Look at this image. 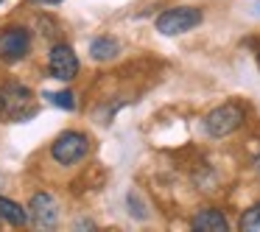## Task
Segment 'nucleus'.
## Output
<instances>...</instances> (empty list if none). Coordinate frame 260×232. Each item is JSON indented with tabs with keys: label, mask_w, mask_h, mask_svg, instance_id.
I'll use <instances>...</instances> for the list:
<instances>
[{
	"label": "nucleus",
	"mask_w": 260,
	"mask_h": 232,
	"mask_svg": "<svg viewBox=\"0 0 260 232\" xmlns=\"http://www.w3.org/2000/svg\"><path fill=\"white\" fill-rule=\"evenodd\" d=\"M202 23V12L193 6H179V9H168L157 17V31L165 37H176V34H185V31L196 28Z\"/></svg>",
	"instance_id": "obj_2"
},
{
	"label": "nucleus",
	"mask_w": 260,
	"mask_h": 232,
	"mask_svg": "<svg viewBox=\"0 0 260 232\" xmlns=\"http://www.w3.org/2000/svg\"><path fill=\"white\" fill-rule=\"evenodd\" d=\"M118 51H120L118 42H115V40H107V37H95V40L90 42V53H92V59H98V62H107V59H112Z\"/></svg>",
	"instance_id": "obj_10"
},
{
	"label": "nucleus",
	"mask_w": 260,
	"mask_h": 232,
	"mask_svg": "<svg viewBox=\"0 0 260 232\" xmlns=\"http://www.w3.org/2000/svg\"><path fill=\"white\" fill-rule=\"evenodd\" d=\"M87 151H90V140H87V135H81V131H64V135H59L51 146V154L59 165L79 162V159H84Z\"/></svg>",
	"instance_id": "obj_3"
},
{
	"label": "nucleus",
	"mask_w": 260,
	"mask_h": 232,
	"mask_svg": "<svg viewBox=\"0 0 260 232\" xmlns=\"http://www.w3.org/2000/svg\"><path fill=\"white\" fill-rule=\"evenodd\" d=\"M31 48V34L28 28H20V25H12L0 34V59L3 62H20V59L28 53Z\"/></svg>",
	"instance_id": "obj_5"
},
{
	"label": "nucleus",
	"mask_w": 260,
	"mask_h": 232,
	"mask_svg": "<svg viewBox=\"0 0 260 232\" xmlns=\"http://www.w3.org/2000/svg\"><path fill=\"white\" fill-rule=\"evenodd\" d=\"M48 73L59 81H73L79 73V59H76L73 48L59 42L51 48V56H48Z\"/></svg>",
	"instance_id": "obj_4"
},
{
	"label": "nucleus",
	"mask_w": 260,
	"mask_h": 232,
	"mask_svg": "<svg viewBox=\"0 0 260 232\" xmlns=\"http://www.w3.org/2000/svg\"><path fill=\"white\" fill-rule=\"evenodd\" d=\"M241 226L243 232H254V229H260V202L257 204H252V207L246 210V213L241 215Z\"/></svg>",
	"instance_id": "obj_12"
},
{
	"label": "nucleus",
	"mask_w": 260,
	"mask_h": 232,
	"mask_svg": "<svg viewBox=\"0 0 260 232\" xmlns=\"http://www.w3.org/2000/svg\"><path fill=\"white\" fill-rule=\"evenodd\" d=\"M0 3H3V0H0Z\"/></svg>",
	"instance_id": "obj_15"
},
{
	"label": "nucleus",
	"mask_w": 260,
	"mask_h": 232,
	"mask_svg": "<svg viewBox=\"0 0 260 232\" xmlns=\"http://www.w3.org/2000/svg\"><path fill=\"white\" fill-rule=\"evenodd\" d=\"M42 3H62V0H42Z\"/></svg>",
	"instance_id": "obj_14"
},
{
	"label": "nucleus",
	"mask_w": 260,
	"mask_h": 232,
	"mask_svg": "<svg viewBox=\"0 0 260 232\" xmlns=\"http://www.w3.org/2000/svg\"><path fill=\"white\" fill-rule=\"evenodd\" d=\"M3 95H6L9 115H12L14 120H20V118H23V112H20V107H25V104H31V92L25 90V87H20V84H9L6 90H3Z\"/></svg>",
	"instance_id": "obj_8"
},
{
	"label": "nucleus",
	"mask_w": 260,
	"mask_h": 232,
	"mask_svg": "<svg viewBox=\"0 0 260 232\" xmlns=\"http://www.w3.org/2000/svg\"><path fill=\"white\" fill-rule=\"evenodd\" d=\"M45 98L53 104V107L59 109H68V112H73L76 109V95L70 90H59V92H45Z\"/></svg>",
	"instance_id": "obj_11"
},
{
	"label": "nucleus",
	"mask_w": 260,
	"mask_h": 232,
	"mask_svg": "<svg viewBox=\"0 0 260 232\" xmlns=\"http://www.w3.org/2000/svg\"><path fill=\"white\" fill-rule=\"evenodd\" d=\"M243 118H246L243 107H241V104H235V101H230V104L215 107L213 112L204 118V129H207V135H213V137H226V135H232V131L243 123Z\"/></svg>",
	"instance_id": "obj_1"
},
{
	"label": "nucleus",
	"mask_w": 260,
	"mask_h": 232,
	"mask_svg": "<svg viewBox=\"0 0 260 232\" xmlns=\"http://www.w3.org/2000/svg\"><path fill=\"white\" fill-rule=\"evenodd\" d=\"M190 226L196 232H226L230 229V224H226V218L221 215V210H199L196 215H193Z\"/></svg>",
	"instance_id": "obj_7"
},
{
	"label": "nucleus",
	"mask_w": 260,
	"mask_h": 232,
	"mask_svg": "<svg viewBox=\"0 0 260 232\" xmlns=\"http://www.w3.org/2000/svg\"><path fill=\"white\" fill-rule=\"evenodd\" d=\"M28 215H31V224L37 229H53L59 221V204L51 193H37L28 204Z\"/></svg>",
	"instance_id": "obj_6"
},
{
	"label": "nucleus",
	"mask_w": 260,
	"mask_h": 232,
	"mask_svg": "<svg viewBox=\"0 0 260 232\" xmlns=\"http://www.w3.org/2000/svg\"><path fill=\"white\" fill-rule=\"evenodd\" d=\"M3 109H6V95H3V90H0V115H3Z\"/></svg>",
	"instance_id": "obj_13"
},
{
	"label": "nucleus",
	"mask_w": 260,
	"mask_h": 232,
	"mask_svg": "<svg viewBox=\"0 0 260 232\" xmlns=\"http://www.w3.org/2000/svg\"><path fill=\"white\" fill-rule=\"evenodd\" d=\"M0 218L9 221L12 226H23L25 221L31 218V215L25 213V210L20 207L17 202H12V198H6V196H0Z\"/></svg>",
	"instance_id": "obj_9"
}]
</instances>
